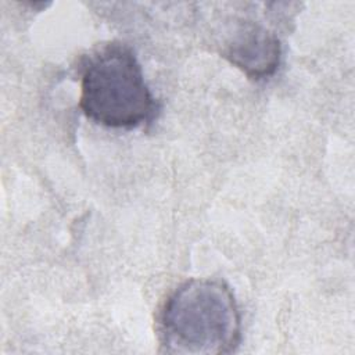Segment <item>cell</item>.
I'll return each mask as SVG.
<instances>
[{
	"label": "cell",
	"instance_id": "cell-1",
	"mask_svg": "<svg viewBox=\"0 0 355 355\" xmlns=\"http://www.w3.org/2000/svg\"><path fill=\"white\" fill-rule=\"evenodd\" d=\"M158 331L169 354L233 352L241 340V315L233 291L216 279L182 283L161 309Z\"/></svg>",
	"mask_w": 355,
	"mask_h": 355
},
{
	"label": "cell",
	"instance_id": "cell-2",
	"mask_svg": "<svg viewBox=\"0 0 355 355\" xmlns=\"http://www.w3.org/2000/svg\"><path fill=\"white\" fill-rule=\"evenodd\" d=\"M79 107L89 119L112 129H133L153 118L155 100L128 46L110 43L89 57Z\"/></svg>",
	"mask_w": 355,
	"mask_h": 355
},
{
	"label": "cell",
	"instance_id": "cell-3",
	"mask_svg": "<svg viewBox=\"0 0 355 355\" xmlns=\"http://www.w3.org/2000/svg\"><path fill=\"white\" fill-rule=\"evenodd\" d=\"M223 55L248 78L259 80L272 76L279 68L282 46L268 28L244 21L225 44Z\"/></svg>",
	"mask_w": 355,
	"mask_h": 355
}]
</instances>
